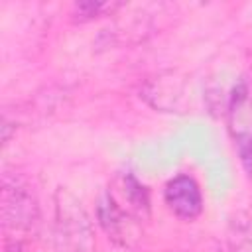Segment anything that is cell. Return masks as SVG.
Listing matches in <instances>:
<instances>
[{
  "label": "cell",
  "mask_w": 252,
  "mask_h": 252,
  "mask_svg": "<svg viewBox=\"0 0 252 252\" xmlns=\"http://www.w3.org/2000/svg\"><path fill=\"white\" fill-rule=\"evenodd\" d=\"M165 203L181 219H195L203 209L201 191L197 183L187 175H179L167 183Z\"/></svg>",
  "instance_id": "277c9868"
},
{
  "label": "cell",
  "mask_w": 252,
  "mask_h": 252,
  "mask_svg": "<svg viewBox=\"0 0 252 252\" xmlns=\"http://www.w3.org/2000/svg\"><path fill=\"white\" fill-rule=\"evenodd\" d=\"M187 94H189V85L183 79H177L173 73L150 79L142 89V96L154 108L165 112H183V108L189 104Z\"/></svg>",
  "instance_id": "3957f363"
},
{
  "label": "cell",
  "mask_w": 252,
  "mask_h": 252,
  "mask_svg": "<svg viewBox=\"0 0 252 252\" xmlns=\"http://www.w3.org/2000/svg\"><path fill=\"white\" fill-rule=\"evenodd\" d=\"M79 205L69 197L57 203V240L61 252H87L91 244L87 215Z\"/></svg>",
  "instance_id": "6da1fadb"
},
{
  "label": "cell",
  "mask_w": 252,
  "mask_h": 252,
  "mask_svg": "<svg viewBox=\"0 0 252 252\" xmlns=\"http://www.w3.org/2000/svg\"><path fill=\"white\" fill-rule=\"evenodd\" d=\"M2 215L6 228L14 230H30L37 219V205L33 193L20 181H4L2 189Z\"/></svg>",
  "instance_id": "7a4b0ae2"
},
{
  "label": "cell",
  "mask_w": 252,
  "mask_h": 252,
  "mask_svg": "<svg viewBox=\"0 0 252 252\" xmlns=\"http://www.w3.org/2000/svg\"><path fill=\"white\" fill-rule=\"evenodd\" d=\"M98 219H100V224L104 226V230L120 244H130V238L138 236L136 224L128 219L126 211L110 195H106V199L100 203Z\"/></svg>",
  "instance_id": "5b68a950"
},
{
  "label": "cell",
  "mask_w": 252,
  "mask_h": 252,
  "mask_svg": "<svg viewBox=\"0 0 252 252\" xmlns=\"http://www.w3.org/2000/svg\"><path fill=\"white\" fill-rule=\"evenodd\" d=\"M228 244L232 252H252V209L238 213L230 220Z\"/></svg>",
  "instance_id": "8992f818"
},
{
  "label": "cell",
  "mask_w": 252,
  "mask_h": 252,
  "mask_svg": "<svg viewBox=\"0 0 252 252\" xmlns=\"http://www.w3.org/2000/svg\"><path fill=\"white\" fill-rule=\"evenodd\" d=\"M106 8H112L110 4H100V2H83V4H77V12L83 16V18H93V16H98L102 10Z\"/></svg>",
  "instance_id": "52a82bcc"
}]
</instances>
